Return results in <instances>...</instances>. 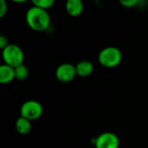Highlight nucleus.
I'll return each mask as SVG.
<instances>
[{
    "instance_id": "obj_13",
    "label": "nucleus",
    "mask_w": 148,
    "mask_h": 148,
    "mask_svg": "<svg viewBox=\"0 0 148 148\" xmlns=\"http://www.w3.org/2000/svg\"><path fill=\"white\" fill-rule=\"evenodd\" d=\"M121 3L124 6V7H127V8H131V7H134L135 6L137 3H138V1L136 0H122L121 1Z\"/></svg>"
},
{
    "instance_id": "obj_14",
    "label": "nucleus",
    "mask_w": 148,
    "mask_h": 148,
    "mask_svg": "<svg viewBox=\"0 0 148 148\" xmlns=\"http://www.w3.org/2000/svg\"><path fill=\"white\" fill-rule=\"evenodd\" d=\"M7 12V3L3 0H0V17H3Z\"/></svg>"
},
{
    "instance_id": "obj_7",
    "label": "nucleus",
    "mask_w": 148,
    "mask_h": 148,
    "mask_svg": "<svg viewBox=\"0 0 148 148\" xmlns=\"http://www.w3.org/2000/svg\"><path fill=\"white\" fill-rule=\"evenodd\" d=\"M66 10L69 16H78L83 11V3L81 0H69L66 3Z\"/></svg>"
},
{
    "instance_id": "obj_2",
    "label": "nucleus",
    "mask_w": 148,
    "mask_h": 148,
    "mask_svg": "<svg viewBox=\"0 0 148 148\" xmlns=\"http://www.w3.org/2000/svg\"><path fill=\"white\" fill-rule=\"evenodd\" d=\"M121 52L116 47H107L99 54V62L106 68H114L118 66L121 63Z\"/></svg>"
},
{
    "instance_id": "obj_4",
    "label": "nucleus",
    "mask_w": 148,
    "mask_h": 148,
    "mask_svg": "<svg viewBox=\"0 0 148 148\" xmlns=\"http://www.w3.org/2000/svg\"><path fill=\"white\" fill-rule=\"evenodd\" d=\"M42 114V107L36 101H25L21 107V116L30 121L40 118Z\"/></svg>"
},
{
    "instance_id": "obj_10",
    "label": "nucleus",
    "mask_w": 148,
    "mask_h": 148,
    "mask_svg": "<svg viewBox=\"0 0 148 148\" xmlns=\"http://www.w3.org/2000/svg\"><path fill=\"white\" fill-rule=\"evenodd\" d=\"M16 129L17 133L20 134H28L31 130L30 121L20 116L16 121Z\"/></svg>"
},
{
    "instance_id": "obj_11",
    "label": "nucleus",
    "mask_w": 148,
    "mask_h": 148,
    "mask_svg": "<svg viewBox=\"0 0 148 148\" xmlns=\"http://www.w3.org/2000/svg\"><path fill=\"white\" fill-rule=\"evenodd\" d=\"M15 69V77L16 79L19 80V81H23L28 77L29 75V71H28V68L22 64L16 68L14 69Z\"/></svg>"
},
{
    "instance_id": "obj_8",
    "label": "nucleus",
    "mask_w": 148,
    "mask_h": 148,
    "mask_svg": "<svg viewBox=\"0 0 148 148\" xmlns=\"http://www.w3.org/2000/svg\"><path fill=\"white\" fill-rule=\"evenodd\" d=\"M15 77V69L14 68L3 64L0 67V82L2 84H6L14 80Z\"/></svg>"
},
{
    "instance_id": "obj_1",
    "label": "nucleus",
    "mask_w": 148,
    "mask_h": 148,
    "mask_svg": "<svg viewBox=\"0 0 148 148\" xmlns=\"http://www.w3.org/2000/svg\"><path fill=\"white\" fill-rule=\"evenodd\" d=\"M26 22L28 25L36 31H43L50 24V16L47 10L36 6L29 8L26 13Z\"/></svg>"
},
{
    "instance_id": "obj_5",
    "label": "nucleus",
    "mask_w": 148,
    "mask_h": 148,
    "mask_svg": "<svg viewBox=\"0 0 148 148\" xmlns=\"http://www.w3.org/2000/svg\"><path fill=\"white\" fill-rule=\"evenodd\" d=\"M95 148H118L120 140L117 135L113 133L106 132L100 134L95 140Z\"/></svg>"
},
{
    "instance_id": "obj_15",
    "label": "nucleus",
    "mask_w": 148,
    "mask_h": 148,
    "mask_svg": "<svg viewBox=\"0 0 148 148\" xmlns=\"http://www.w3.org/2000/svg\"><path fill=\"white\" fill-rule=\"evenodd\" d=\"M8 45H9V44H8V40H7V38H6L5 36H0V48H1L2 49H5Z\"/></svg>"
},
{
    "instance_id": "obj_3",
    "label": "nucleus",
    "mask_w": 148,
    "mask_h": 148,
    "mask_svg": "<svg viewBox=\"0 0 148 148\" xmlns=\"http://www.w3.org/2000/svg\"><path fill=\"white\" fill-rule=\"evenodd\" d=\"M3 59L6 65L16 68L23 64V52L20 47L15 44H9L3 49Z\"/></svg>"
},
{
    "instance_id": "obj_6",
    "label": "nucleus",
    "mask_w": 148,
    "mask_h": 148,
    "mask_svg": "<svg viewBox=\"0 0 148 148\" xmlns=\"http://www.w3.org/2000/svg\"><path fill=\"white\" fill-rule=\"evenodd\" d=\"M76 75L77 74H76L75 67L70 63L61 64L56 71V78L62 82H71L76 76Z\"/></svg>"
},
{
    "instance_id": "obj_12",
    "label": "nucleus",
    "mask_w": 148,
    "mask_h": 148,
    "mask_svg": "<svg viewBox=\"0 0 148 148\" xmlns=\"http://www.w3.org/2000/svg\"><path fill=\"white\" fill-rule=\"evenodd\" d=\"M32 3L34 4V6H36L37 8L47 10L48 9H49L53 6L54 1L53 0H34V1H32Z\"/></svg>"
},
{
    "instance_id": "obj_9",
    "label": "nucleus",
    "mask_w": 148,
    "mask_h": 148,
    "mask_svg": "<svg viewBox=\"0 0 148 148\" xmlns=\"http://www.w3.org/2000/svg\"><path fill=\"white\" fill-rule=\"evenodd\" d=\"M76 74L81 77H87L90 75L94 70V66L89 61H81L75 66Z\"/></svg>"
}]
</instances>
